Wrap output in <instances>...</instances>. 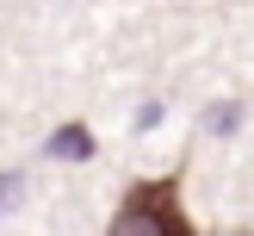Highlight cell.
Listing matches in <instances>:
<instances>
[{
    "label": "cell",
    "instance_id": "cell-3",
    "mask_svg": "<svg viewBox=\"0 0 254 236\" xmlns=\"http://www.w3.org/2000/svg\"><path fill=\"white\" fill-rule=\"evenodd\" d=\"M211 131H236V124H242V106H236V99H230V106H211Z\"/></svg>",
    "mask_w": 254,
    "mask_h": 236
},
{
    "label": "cell",
    "instance_id": "cell-1",
    "mask_svg": "<svg viewBox=\"0 0 254 236\" xmlns=\"http://www.w3.org/2000/svg\"><path fill=\"white\" fill-rule=\"evenodd\" d=\"M106 236H198L192 218H186V199H180V174L130 180L112 224H106Z\"/></svg>",
    "mask_w": 254,
    "mask_h": 236
},
{
    "label": "cell",
    "instance_id": "cell-4",
    "mask_svg": "<svg viewBox=\"0 0 254 236\" xmlns=\"http://www.w3.org/2000/svg\"><path fill=\"white\" fill-rule=\"evenodd\" d=\"M0 211H6V205H0Z\"/></svg>",
    "mask_w": 254,
    "mask_h": 236
},
{
    "label": "cell",
    "instance_id": "cell-2",
    "mask_svg": "<svg viewBox=\"0 0 254 236\" xmlns=\"http://www.w3.org/2000/svg\"><path fill=\"white\" fill-rule=\"evenodd\" d=\"M93 131H87L81 118L74 124H56V131H50V143H44V156H56V161H93Z\"/></svg>",
    "mask_w": 254,
    "mask_h": 236
}]
</instances>
